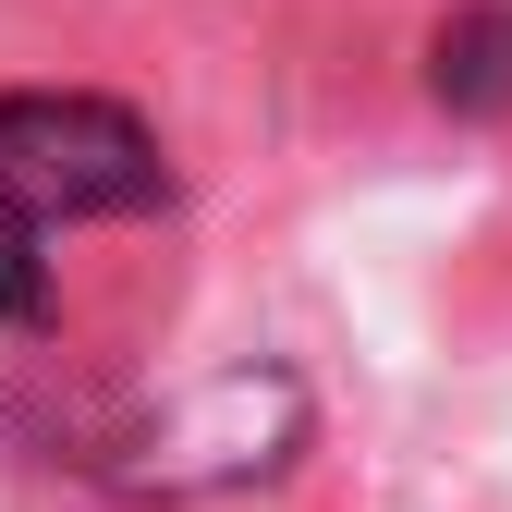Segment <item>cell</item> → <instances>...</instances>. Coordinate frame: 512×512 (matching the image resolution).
<instances>
[{
  "label": "cell",
  "mask_w": 512,
  "mask_h": 512,
  "mask_svg": "<svg viewBox=\"0 0 512 512\" xmlns=\"http://www.w3.org/2000/svg\"><path fill=\"white\" fill-rule=\"evenodd\" d=\"M293 439H305V391H293L281 366H232V378H208L196 403H171L122 476L159 488V500H196V488H244V476H269Z\"/></svg>",
  "instance_id": "2"
},
{
  "label": "cell",
  "mask_w": 512,
  "mask_h": 512,
  "mask_svg": "<svg viewBox=\"0 0 512 512\" xmlns=\"http://www.w3.org/2000/svg\"><path fill=\"white\" fill-rule=\"evenodd\" d=\"M0 196L25 220H135L171 196L159 171V135L122 98H86V86H25L0 98Z\"/></svg>",
  "instance_id": "1"
},
{
  "label": "cell",
  "mask_w": 512,
  "mask_h": 512,
  "mask_svg": "<svg viewBox=\"0 0 512 512\" xmlns=\"http://www.w3.org/2000/svg\"><path fill=\"white\" fill-rule=\"evenodd\" d=\"M0 317H49V220L0 196Z\"/></svg>",
  "instance_id": "4"
},
{
  "label": "cell",
  "mask_w": 512,
  "mask_h": 512,
  "mask_svg": "<svg viewBox=\"0 0 512 512\" xmlns=\"http://www.w3.org/2000/svg\"><path fill=\"white\" fill-rule=\"evenodd\" d=\"M439 110H512V0H464L427 49Z\"/></svg>",
  "instance_id": "3"
}]
</instances>
